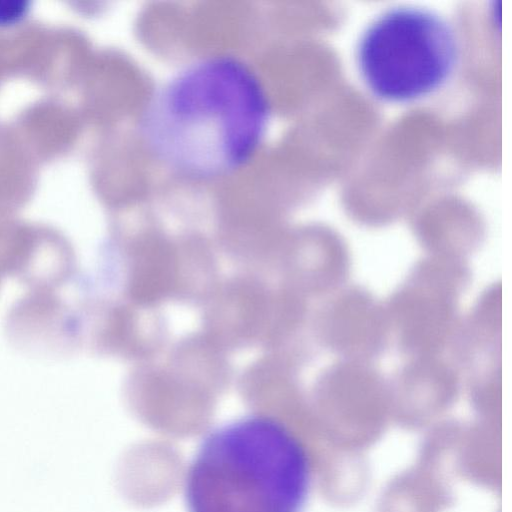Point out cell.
<instances>
[{
	"instance_id": "277c9868",
	"label": "cell",
	"mask_w": 512,
	"mask_h": 512,
	"mask_svg": "<svg viewBox=\"0 0 512 512\" xmlns=\"http://www.w3.org/2000/svg\"><path fill=\"white\" fill-rule=\"evenodd\" d=\"M29 11V3L23 0L0 1V27L20 22Z\"/></svg>"
},
{
	"instance_id": "7a4b0ae2",
	"label": "cell",
	"mask_w": 512,
	"mask_h": 512,
	"mask_svg": "<svg viewBox=\"0 0 512 512\" xmlns=\"http://www.w3.org/2000/svg\"><path fill=\"white\" fill-rule=\"evenodd\" d=\"M311 456L283 422L249 414L201 440L184 479L188 512H303Z\"/></svg>"
},
{
	"instance_id": "3957f363",
	"label": "cell",
	"mask_w": 512,
	"mask_h": 512,
	"mask_svg": "<svg viewBox=\"0 0 512 512\" xmlns=\"http://www.w3.org/2000/svg\"><path fill=\"white\" fill-rule=\"evenodd\" d=\"M459 43L440 13L416 5L390 7L360 35L357 63L369 88L389 100H409L436 89L453 71Z\"/></svg>"
},
{
	"instance_id": "6da1fadb",
	"label": "cell",
	"mask_w": 512,
	"mask_h": 512,
	"mask_svg": "<svg viewBox=\"0 0 512 512\" xmlns=\"http://www.w3.org/2000/svg\"><path fill=\"white\" fill-rule=\"evenodd\" d=\"M271 118L263 81L225 54L190 62L151 96L140 120L150 153L175 174L197 182L226 178L258 153Z\"/></svg>"
}]
</instances>
